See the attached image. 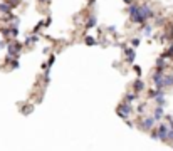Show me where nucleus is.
Segmentation results:
<instances>
[{
	"label": "nucleus",
	"mask_w": 173,
	"mask_h": 151,
	"mask_svg": "<svg viewBox=\"0 0 173 151\" xmlns=\"http://www.w3.org/2000/svg\"><path fill=\"white\" fill-rule=\"evenodd\" d=\"M163 117V106H158L156 109H155V113H153V119L155 121H158V119H161Z\"/></svg>",
	"instance_id": "9"
},
{
	"label": "nucleus",
	"mask_w": 173,
	"mask_h": 151,
	"mask_svg": "<svg viewBox=\"0 0 173 151\" xmlns=\"http://www.w3.org/2000/svg\"><path fill=\"white\" fill-rule=\"evenodd\" d=\"M39 41V37L37 35H32V37H27L25 39V45H30V44H34V42Z\"/></svg>",
	"instance_id": "14"
},
{
	"label": "nucleus",
	"mask_w": 173,
	"mask_h": 151,
	"mask_svg": "<svg viewBox=\"0 0 173 151\" xmlns=\"http://www.w3.org/2000/svg\"><path fill=\"white\" fill-rule=\"evenodd\" d=\"M134 99H136V94H126L124 103H131V101H134Z\"/></svg>",
	"instance_id": "15"
},
{
	"label": "nucleus",
	"mask_w": 173,
	"mask_h": 151,
	"mask_svg": "<svg viewBox=\"0 0 173 151\" xmlns=\"http://www.w3.org/2000/svg\"><path fill=\"white\" fill-rule=\"evenodd\" d=\"M133 87H134V91H136V92H141V91L145 89V82H143L141 79H136V81L133 82Z\"/></svg>",
	"instance_id": "8"
},
{
	"label": "nucleus",
	"mask_w": 173,
	"mask_h": 151,
	"mask_svg": "<svg viewBox=\"0 0 173 151\" xmlns=\"http://www.w3.org/2000/svg\"><path fill=\"white\" fill-rule=\"evenodd\" d=\"M123 2H124V3H131V2H133V0H123Z\"/></svg>",
	"instance_id": "24"
},
{
	"label": "nucleus",
	"mask_w": 173,
	"mask_h": 151,
	"mask_svg": "<svg viewBox=\"0 0 173 151\" xmlns=\"http://www.w3.org/2000/svg\"><path fill=\"white\" fill-rule=\"evenodd\" d=\"M10 35H12L13 39H15V37L19 35V29H17V27H13V25H12V27H10Z\"/></svg>",
	"instance_id": "16"
},
{
	"label": "nucleus",
	"mask_w": 173,
	"mask_h": 151,
	"mask_svg": "<svg viewBox=\"0 0 173 151\" xmlns=\"http://www.w3.org/2000/svg\"><path fill=\"white\" fill-rule=\"evenodd\" d=\"M128 12H129L131 20H133L134 24H145V22H146V19H145L140 12V5H131V7L128 8Z\"/></svg>",
	"instance_id": "1"
},
{
	"label": "nucleus",
	"mask_w": 173,
	"mask_h": 151,
	"mask_svg": "<svg viewBox=\"0 0 173 151\" xmlns=\"http://www.w3.org/2000/svg\"><path fill=\"white\" fill-rule=\"evenodd\" d=\"M133 45L136 47V45H140V39H133Z\"/></svg>",
	"instance_id": "22"
},
{
	"label": "nucleus",
	"mask_w": 173,
	"mask_h": 151,
	"mask_svg": "<svg viewBox=\"0 0 173 151\" xmlns=\"http://www.w3.org/2000/svg\"><path fill=\"white\" fill-rule=\"evenodd\" d=\"M7 50H8V55H10V57H19V52L22 50V44H20V42H13V44H8Z\"/></svg>",
	"instance_id": "3"
},
{
	"label": "nucleus",
	"mask_w": 173,
	"mask_h": 151,
	"mask_svg": "<svg viewBox=\"0 0 173 151\" xmlns=\"http://www.w3.org/2000/svg\"><path fill=\"white\" fill-rule=\"evenodd\" d=\"M143 32H145V35H150V32H151V25H145V24H143Z\"/></svg>",
	"instance_id": "17"
},
{
	"label": "nucleus",
	"mask_w": 173,
	"mask_h": 151,
	"mask_svg": "<svg viewBox=\"0 0 173 151\" xmlns=\"http://www.w3.org/2000/svg\"><path fill=\"white\" fill-rule=\"evenodd\" d=\"M134 71H136V72H138V76H141V69L138 67V66H134Z\"/></svg>",
	"instance_id": "23"
},
{
	"label": "nucleus",
	"mask_w": 173,
	"mask_h": 151,
	"mask_svg": "<svg viewBox=\"0 0 173 151\" xmlns=\"http://www.w3.org/2000/svg\"><path fill=\"white\" fill-rule=\"evenodd\" d=\"M155 124V119L153 117H146V119H143V123H141V128L143 129H151Z\"/></svg>",
	"instance_id": "6"
},
{
	"label": "nucleus",
	"mask_w": 173,
	"mask_h": 151,
	"mask_svg": "<svg viewBox=\"0 0 173 151\" xmlns=\"http://www.w3.org/2000/svg\"><path fill=\"white\" fill-rule=\"evenodd\" d=\"M165 66H167V62H165V57H160V59L156 61V67L161 71V69H165Z\"/></svg>",
	"instance_id": "13"
},
{
	"label": "nucleus",
	"mask_w": 173,
	"mask_h": 151,
	"mask_svg": "<svg viewBox=\"0 0 173 151\" xmlns=\"http://www.w3.org/2000/svg\"><path fill=\"white\" fill-rule=\"evenodd\" d=\"M96 24H98V22H96V17H91V19L86 22V29H93V27H96Z\"/></svg>",
	"instance_id": "12"
},
{
	"label": "nucleus",
	"mask_w": 173,
	"mask_h": 151,
	"mask_svg": "<svg viewBox=\"0 0 173 151\" xmlns=\"http://www.w3.org/2000/svg\"><path fill=\"white\" fill-rule=\"evenodd\" d=\"M145 108H146V104H140V108H138V113H143V111H145Z\"/></svg>",
	"instance_id": "21"
},
{
	"label": "nucleus",
	"mask_w": 173,
	"mask_h": 151,
	"mask_svg": "<svg viewBox=\"0 0 173 151\" xmlns=\"http://www.w3.org/2000/svg\"><path fill=\"white\" fill-rule=\"evenodd\" d=\"M32 106H27V108H24V109H22V113H32Z\"/></svg>",
	"instance_id": "20"
},
{
	"label": "nucleus",
	"mask_w": 173,
	"mask_h": 151,
	"mask_svg": "<svg viewBox=\"0 0 173 151\" xmlns=\"http://www.w3.org/2000/svg\"><path fill=\"white\" fill-rule=\"evenodd\" d=\"M173 86V74L172 76H163V87Z\"/></svg>",
	"instance_id": "10"
},
{
	"label": "nucleus",
	"mask_w": 173,
	"mask_h": 151,
	"mask_svg": "<svg viewBox=\"0 0 173 151\" xmlns=\"http://www.w3.org/2000/svg\"><path fill=\"white\" fill-rule=\"evenodd\" d=\"M116 113H118V116H121L123 119H128V116L133 113V108H131V104L129 103H121L120 106H118Z\"/></svg>",
	"instance_id": "2"
},
{
	"label": "nucleus",
	"mask_w": 173,
	"mask_h": 151,
	"mask_svg": "<svg viewBox=\"0 0 173 151\" xmlns=\"http://www.w3.org/2000/svg\"><path fill=\"white\" fill-rule=\"evenodd\" d=\"M86 44L87 45H94V44H96V39H93V37H86Z\"/></svg>",
	"instance_id": "18"
},
{
	"label": "nucleus",
	"mask_w": 173,
	"mask_h": 151,
	"mask_svg": "<svg viewBox=\"0 0 173 151\" xmlns=\"http://www.w3.org/2000/svg\"><path fill=\"white\" fill-rule=\"evenodd\" d=\"M163 72H161L160 69H158V72L153 76V82H155V86H156V89H165L163 87Z\"/></svg>",
	"instance_id": "4"
},
{
	"label": "nucleus",
	"mask_w": 173,
	"mask_h": 151,
	"mask_svg": "<svg viewBox=\"0 0 173 151\" xmlns=\"http://www.w3.org/2000/svg\"><path fill=\"white\" fill-rule=\"evenodd\" d=\"M10 10H12L10 3H0V12L2 14H10Z\"/></svg>",
	"instance_id": "11"
},
{
	"label": "nucleus",
	"mask_w": 173,
	"mask_h": 151,
	"mask_svg": "<svg viewBox=\"0 0 173 151\" xmlns=\"http://www.w3.org/2000/svg\"><path fill=\"white\" fill-rule=\"evenodd\" d=\"M124 54H126V62H129V64H133V61H134V50L133 49H124Z\"/></svg>",
	"instance_id": "7"
},
{
	"label": "nucleus",
	"mask_w": 173,
	"mask_h": 151,
	"mask_svg": "<svg viewBox=\"0 0 173 151\" xmlns=\"http://www.w3.org/2000/svg\"><path fill=\"white\" fill-rule=\"evenodd\" d=\"M54 61H56V55H51V59L47 61V66H52V64H54Z\"/></svg>",
	"instance_id": "19"
},
{
	"label": "nucleus",
	"mask_w": 173,
	"mask_h": 151,
	"mask_svg": "<svg viewBox=\"0 0 173 151\" xmlns=\"http://www.w3.org/2000/svg\"><path fill=\"white\" fill-rule=\"evenodd\" d=\"M140 12L146 20L150 19V17H153V10L150 8V5H140Z\"/></svg>",
	"instance_id": "5"
}]
</instances>
